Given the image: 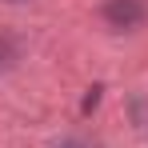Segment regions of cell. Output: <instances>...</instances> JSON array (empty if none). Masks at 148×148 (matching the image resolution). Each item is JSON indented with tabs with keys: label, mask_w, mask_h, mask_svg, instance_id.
Returning a JSON list of instances; mask_svg holds the SVG:
<instances>
[{
	"label": "cell",
	"mask_w": 148,
	"mask_h": 148,
	"mask_svg": "<svg viewBox=\"0 0 148 148\" xmlns=\"http://www.w3.org/2000/svg\"><path fill=\"white\" fill-rule=\"evenodd\" d=\"M104 16H108L112 28H136L144 20V4H140V0H108Z\"/></svg>",
	"instance_id": "cell-1"
}]
</instances>
